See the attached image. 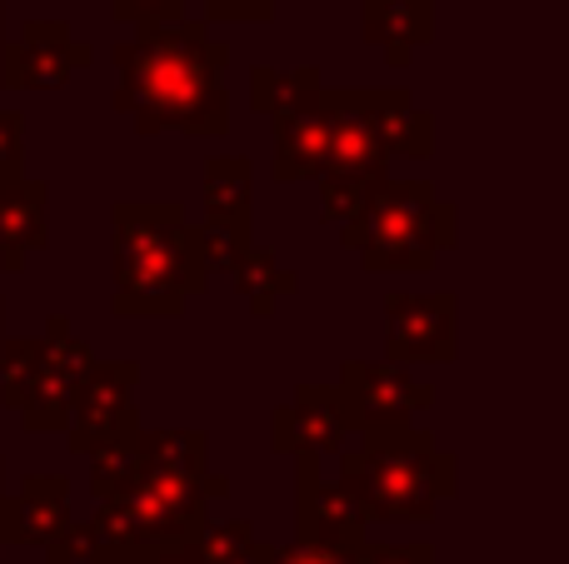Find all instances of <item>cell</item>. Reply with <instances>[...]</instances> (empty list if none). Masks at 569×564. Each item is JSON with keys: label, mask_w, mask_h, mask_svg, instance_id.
Segmentation results:
<instances>
[{"label": "cell", "mask_w": 569, "mask_h": 564, "mask_svg": "<svg viewBox=\"0 0 569 564\" xmlns=\"http://www.w3.org/2000/svg\"><path fill=\"white\" fill-rule=\"evenodd\" d=\"M230 50L210 36V20H170V26H130L116 46L120 85L110 95L116 115L136 135H200L220 140L230 130Z\"/></svg>", "instance_id": "6da1fadb"}, {"label": "cell", "mask_w": 569, "mask_h": 564, "mask_svg": "<svg viewBox=\"0 0 569 564\" xmlns=\"http://www.w3.org/2000/svg\"><path fill=\"white\" fill-rule=\"evenodd\" d=\"M120 320H180L186 300L210 285V270L196 255V225L176 200H120L110 235Z\"/></svg>", "instance_id": "7a4b0ae2"}, {"label": "cell", "mask_w": 569, "mask_h": 564, "mask_svg": "<svg viewBox=\"0 0 569 564\" xmlns=\"http://www.w3.org/2000/svg\"><path fill=\"white\" fill-rule=\"evenodd\" d=\"M226 475H180V470H140V480L116 500H100L86 520L90 555L86 564H146L166 550L190 545L210 520V500H226Z\"/></svg>", "instance_id": "3957f363"}, {"label": "cell", "mask_w": 569, "mask_h": 564, "mask_svg": "<svg viewBox=\"0 0 569 564\" xmlns=\"http://www.w3.org/2000/svg\"><path fill=\"white\" fill-rule=\"evenodd\" d=\"M355 435L360 445L340 450V485L360 500L365 520H380V525L430 520L445 500H455L460 465L450 450L435 445L430 430L365 425Z\"/></svg>", "instance_id": "277c9868"}, {"label": "cell", "mask_w": 569, "mask_h": 564, "mask_svg": "<svg viewBox=\"0 0 569 564\" xmlns=\"http://www.w3.org/2000/svg\"><path fill=\"white\" fill-rule=\"evenodd\" d=\"M455 205L435 195L430 180H385L360 215L340 225V245L365 260L375 275H425L435 270L440 250H455Z\"/></svg>", "instance_id": "5b68a950"}, {"label": "cell", "mask_w": 569, "mask_h": 564, "mask_svg": "<svg viewBox=\"0 0 569 564\" xmlns=\"http://www.w3.org/2000/svg\"><path fill=\"white\" fill-rule=\"evenodd\" d=\"M96 365L86 340H76L66 315H50L46 330L36 340V355H30L26 385L16 395V415L30 435H60L70 420V400H76L86 370Z\"/></svg>", "instance_id": "8992f818"}, {"label": "cell", "mask_w": 569, "mask_h": 564, "mask_svg": "<svg viewBox=\"0 0 569 564\" xmlns=\"http://www.w3.org/2000/svg\"><path fill=\"white\" fill-rule=\"evenodd\" d=\"M136 390H140V365L136 360H106L90 365L80 380L76 400H70V420H66V450L70 455H90L106 440L136 435L140 430V410H136Z\"/></svg>", "instance_id": "52a82bcc"}, {"label": "cell", "mask_w": 569, "mask_h": 564, "mask_svg": "<svg viewBox=\"0 0 569 564\" xmlns=\"http://www.w3.org/2000/svg\"><path fill=\"white\" fill-rule=\"evenodd\" d=\"M290 460H295V540L355 560L360 545L370 540V520H365L360 500L340 480L320 475V455H290Z\"/></svg>", "instance_id": "ba28073f"}, {"label": "cell", "mask_w": 569, "mask_h": 564, "mask_svg": "<svg viewBox=\"0 0 569 564\" xmlns=\"http://www.w3.org/2000/svg\"><path fill=\"white\" fill-rule=\"evenodd\" d=\"M96 50L76 40L70 20H26L16 40H0V85L6 90H60L86 70Z\"/></svg>", "instance_id": "9c48e42d"}, {"label": "cell", "mask_w": 569, "mask_h": 564, "mask_svg": "<svg viewBox=\"0 0 569 564\" xmlns=\"http://www.w3.org/2000/svg\"><path fill=\"white\" fill-rule=\"evenodd\" d=\"M460 300L455 295H390L385 300V360L395 365H415V360H435L450 365L460 350Z\"/></svg>", "instance_id": "30bf717a"}, {"label": "cell", "mask_w": 569, "mask_h": 564, "mask_svg": "<svg viewBox=\"0 0 569 564\" xmlns=\"http://www.w3.org/2000/svg\"><path fill=\"white\" fill-rule=\"evenodd\" d=\"M355 415L340 385H295L290 405L270 415V450L276 455H340L355 435Z\"/></svg>", "instance_id": "8fae6325"}, {"label": "cell", "mask_w": 569, "mask_h": 564, "mask_svg": "<svg viewBox=\"0 0 569 564\" xmlns=\"http://www.w3.org/2000/svg\"><path fill=\"white\" fill-rule=\"evenodd\" d=\"M340 395L350 405L355 425H410L420 410L435 405V385L415 380L405 365L395 360H345L340 365Z\"/></svg>", "instance_id": "7c38bea8"}, {"label": "cell", "mask_w": 569, "mask_h": 564, "mask_svg": "<svg viewBox=\"0 0 569 564\" xmlns=\"http://www.w3.org/2000/svg\"><path fill=\"white\" fill-rule=\"evenodd\" d=\"M325 105H330V150H325L320 175H350V170H390L385 145L375 135V115L365 90H330L325 85ZM315 175V180H320Z\"/></svg>", "instance_id": "4fadbf2b"}, {"label": "cell", "mask_w": 569, "mask_h": 564, "mask_svg": "<svg viewBox=\"0 0 569 564\" xmlns=\"http://www.w3.org/2000/svg\"><path fill=\"white\" fill-rule=\"evenodd\" d=\"M50 185L36 175H16L0 185V265L6 275H20L26 260L46 245L50 235Z\"/></svg>", "instance_id": "5bb4252c"}, {"label": "cell", "mask_w": 569, "mask_h": 564, "mask_svg": "<svg viewBox=\"0 0 569 564\" xmlns=\"http://www.w3.org/2000/svg\"><path fill=\"white\" fill-rule=\"evenodd\" d=\"M276 125V170L270 175L280 185L290 180H315L325 170V150H330V105H325V90L300 110H284L270 120Z\"/></svg>", "instance_id": "9a60e30c"}, {"label": "cell", "mask_w": 569, "mask_h": 564, "mask_svg": "<svg viewBox=\"0 0 569 564\" xmlns=\"http://www.w3.org/2000/svg\"><path fill=\"white\" fill-rule=\"evenodd\" d=\"M70 485L60 475H26L10 495V545L50 550L70 525Z\"/></svg>", "instance_id": "2e32d148"}, {"label": "cell", "mask_w": 569, "mask_h": 564, "mask_svg": "<svg viewBox=\"0 0 569 564\" xmlns=\"http://www.w3.org/2000/svg\"><path fill=\"white\" fill-rule=\"evenodd\" d=\"M360 30L370 46H385V66L405 70L415 50L430 46L435 6L430 0H360Z\"/></svg>", "instance_id": "e0dca14e"}, {"label": "cell", "mask_w": 569, "mask_h": 564, "mask_svg": "<svg viewBox=\"0 0 569 564\" xmlns=\"http://www.w3.org/2000/svg\"><path fill=\"white\" fill-rule=\"evenodd\" d=\"M200 200L210 225L236 230L240 240H256V170L246 155H216L200 170Z\"/></svg>", "instance_id": "ac0fdd59"}, {"label": "cell", "mask_w": 569, "mask_h": 564, "mask_svg": "<svg viewBox=\"0 0 569 564\" xmlns=\"http://www.w3.org/2000/svg\"><path fill=\"white\" fill-rule=\"evenodd\" d=\"M375 115V135L385 160H430L435 155V115L410 100V90H365Z\"/></svg>", "instance_id": "d6986e66"}, {"label": "cell", "mask_w": 569, "mask_h": 564, "mask_svg": "<svg viewBox=\"0 0 569 564\" xmlns=\"http://www.w3.org/2000/svg\"><path fill=\"white\" fill-rule=\"evenodd\" d=\"M226 275L236 280L240 300L250 305V315H256V320H270L280 300L300 290V275H295V270H284L280 260L270 255V250H260V245H246V250H240L236 265H230Z\"/></svg>", "instance_id": "ffe728a7"}, {"label": "cell", "mask_w": 569, "mask_h": 564, "mask_svg": "<svg viewBox=\"0 0 569 564\" xmlns=\"http://www.w3.org/2000/svg\"><path fill=\"white\" fill-rule=\"evenodd\" d=\"M320 90H325L320 66H295V70L250 66V110H256V115H266V120L284 115V110L310 105Z\"/></svg>", "instance_id": "44dd1931"}, {"label": "cell", "mask_w": 569, "mask_h": 564, "mask_svg": "<svg viewBox=\"0 0 569 564\" xmlns=\"http://www.w3.org/2000/svg\"><path fill=\"white\" fill-rule=\"evenodd\" d=\"M140 460L150 470H180V475H206V445L200 430H146L140 425Z\"/></svg>", "instance_id": "7402d4cb"}, {"label": "cell", "mask_w": 569, "mask_h": 564, "mask_svg": "<svg viewBox=\"0 0 569 564\" xmlns=\"http://www.w3.org/2000/svg\"><path fill=\"white\" fill-rule=\"evenodd\" d=\"M140 435V430H136ZM136 435H120V440H106L100 450H90V490H96V500H116L126 495L130 485L140 480V470H146V460H140V440Z\"/></svg>", "instance_id": "603a6c76"}, {"label": "cell", "mask_w": 569, "mask_h": 564, "mask_svg": "<svg viewBox=\"0 0 569 564\" xmlns=\"http://www.w3.org/2000/svg\"><path fill=\"white\" fill-rule=\"evenodd\" d=\"M256 525L250 520H206V525L190 535V560L196 564H236L246 555L250 545H256Z\"/></svg>", "instance_id": "cb8c5ba5"}, {"label": "cell", "mask_w": 569, "mask_h": 564, "mask_svg": "<svg viewBox=\"0 0 569 564\" xmlns=\"http://www.w3.org/2000/svg\"><path fill=\"white\" fill-rule=\"evenodd\" d=\"M390 180V170H350V175H320V215L345 225L350 215H360V205Z\"/></svg>", "instance_id": "d4e9b609"}, {"label": "cell", "mask_w": 569, "mask_h": 564, "mask_svg": "<svg viewBox=\"0 0 569 564\" xmlns=\"http://www.w3.org/2000/svg\"><path fill=\"white\" fill-rule=\"evenodd\" d=\"M246 245H256V240H240L236 230H226V225H196V255H200V265L210 270V275H216V270H230L236 265V255Z\"/></svg>", "instance_id": "484cf974"}, {"label": "cell", "mask_w": 569, "mask_h": 564, "mask_svg": "<svg viewBox=\"0 0 569 564\" xmlns=\"http://www.w3.org/2000/svg\"><path fill=\"white\" fill-rule=\"evenodd\" d=\"M110 16L120 26H170L186 20V0H110Z\"/></svg>", "instance_id": "4316f807"}, {"label": "cell", "mask_w": 569, "mask_h": 564, "mask_svg": "<svg viewBox=\"0 0 569 564\" xmlns=\"http://www.w3.org/2000/svg\"><path fill=\"white\" fill-rule=\"evenodd\" d=\"M284 0H206V20L216 26H266Z\"/></svg>", "instance_id": "83f0119b"}, {"label": "cell", "mask_w": 569, "mask_h": 564, "mask_svg": "<svg viewBox=\"0 0 569 564\" xmlns=\"http://www.w3.org/2000/svg\"><path fill=\"white\" fill-rule=\"evenodd\" d=\"M26 175V120L20 110H0V185Z\"/></svg>", "instance_id": "f1b7e54d"}, {"label": "cell", "mask_w": 569, "mask_h": 564, "mask_svg": "<svg viewBox=\"0 0 569 564\" xmlns=\"http://www.w3.org/2000/svg\"><path fill=\"white\" fill-rule=\"evenodd\" d=\"M355 564H435V545H425V540H415V545H375V540H365Z\"/></svg>", "instance_id": "f546056e"}, {"label": "cell", "mask_w": 569, "mask_h": 564, "mask_svg": "<svg viewBox=\"0 0 569 564\" xmlns=\"http://www.w3.org/2000/svg\"><path fill=\"white\" fill-rule=\"evenodd\" d=\"M270 564H355V560L335 555V550H320V545H305V540H290V545L270 550Z\"/></svg>", "instance_id": "4dcf8cb0"}, {"label": "cell", "mask_w": 569, "mask_h": 564, "mask_svg": "<svg viewBox=\"0 0 569 564\" xmlns=\"http://www.w3.org/2000/svg\"><path fill=\"white\" fill-rule=\"evenodd\" d=\"M270 550H276V545H266V540H256V545H250V550H246V555H240L236 564H270Z\"/></svg>", "instance_id": "1f68e13d"}, {"label": "cell", "mask_w": 569, "mask_h": 564, "mask_svg": "<svg viewBox=\"0 0 569 564\" xmlns=\"http://www.w3.org/2000/svg\"><path fill=\"white\" fill-rule=\"evenodd\" d=\"M146 564H196V560H190V550L180 545V550H166V555H156V560H146Z\"/></svg>", "instance_id": "d6a6232c"}, {"label": "cell", "mask_w": 569, "mask_h": 564, "mask_svg": "<svg viewBox=\"0 0 569 564\" xmlns=\"http://www.w3.org/2000/svg\"><path fill=\"white\" fill-rule=\"evenodd\" d=\"M0 335H6V300H0Z\"/></svg>", "instance_id": "836d02e7"}, {"label": "cell", "mask_w": 569, "mask_h": 564, "mask_svg": "<svg viewBox=\"0 0 569 564\" xmlns=\"http://www.w3.org/2000/svg\"><path fill=\"white\" fill-rule=\"evenodd\" d=\"M0 495H6V465H0Z\"/></svg>", "instance_id": "e575fe53"}, {"label": "cell", "mask_w": 569, "mask_h": 564, "mask_svg": "<svg viewBox=\"0 0 569 564\" xmlns=\"http://www.w3.org/2000/svg\"><path fill=\"white\" fill-rule=\"evenodd\" d=\"M0 40H6V10H0Z\"/></svg>", "instance_id": "d590c367"}]
</instances>
